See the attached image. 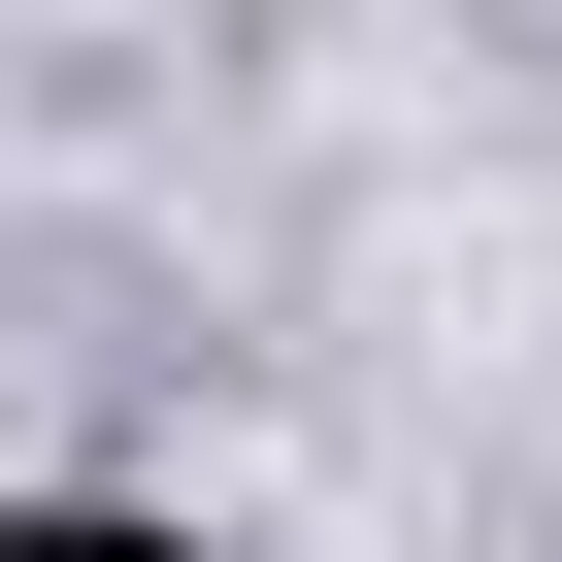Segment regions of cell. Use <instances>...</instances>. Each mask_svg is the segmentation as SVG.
Segmentation results:
<instances>
[{
  "label": "cell",
  "instance_id": "1",
  "mask_svg": "<svg viewBox=\"0 0 562 562\" xmlns=\"http://www.w3.org/2000/svg\"><path fill=\"white\" fill-rule=\"evenodd\" d=\"M0 562H199V529H133V496H34V529H0Z\"/></svg>",
  "mask_w": 562,
  "mask_h": 562
}]
</instances>
